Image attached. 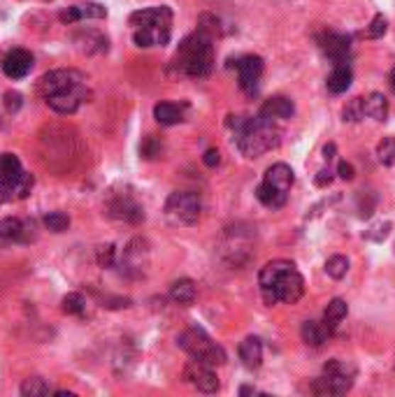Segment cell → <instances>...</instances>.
<instances>
[{
  "instance_id": "6da1fadb",
  "label": "cell",
  "mask_w": 395,
  "mask_h": 397,
  "mask_svg": "<svg viewBox=\"0 0 395 397\" xmlns=\"http://www.w3.org/2000/svg\"><path fill=\"white\" fill-rule=\"evenodd\" d=\"M260 293H263L265 305H296L305 295V279L298 272V267L291 260H272L258 274Z\"/></svg>"
},
{
  "instance_id": "7a4b0ae2",
  "label": "cell",
  "mask_w": 395,
  "mask_h": 397,
  "mask_svg": "<svg viewBox=\"0 0 395 397\" xmlns=\"http://www.w3.org/2000/svg\"><path fill=\"white\" fill-rule=\"evenodd\" d=\"M235 119V116H233ZM230 128H235V142L242 156L247 158H258L265 151H272L279 147L282 142V130L277 125V119H270L265 114H258L254 119H235L228 121Z\"/></svg>"
},
{
  "instance_id": "3957f363",
  "label": "cell",
  "mask_w": 395,
  "mask_h": 397,
  "mask_svg": "<svg viewBox=\"0 0 395 397\" xmlns=\"http://www.w3.org/2000/svg\"><path fill=\"white\" fill-rule=\"evenodd\" d=\"M214 67V45L212 35L205 28H198L193 35L182 42L172 58V70L193 79H203Z\"/></svg>"
},
{
  "instance_id": "277c9868",
  "label": "cell",
  "mask_w": 395,
  "mask_h": 397,
  "mask_svg": "<svg viewBox=\"0 0 395 397\" xmlns=\"http://www.w3.org/2000/svg\"><path fill=\"white\" fill-rule=\"evenodd\" d=\"M177 344L182 351H187L193 360L203 362V365L221 367L226 362V351L216 342H212V337L205 330H200V328H189V330H184L177 337Z\"/></svg>"
},
{
  "instance_id": "5b68a950",
  "label": "cell",
  "mask_w": 395,
  "mask_h": 397,
  "mask_svg": "<svg viewBox=\"0 0 395 397\" xmlns=\"http://www.w3.org/2000/svg\"><path fill=\"white\" fill-rule=\"evenodd\" d=\"M293 186V170L286 163H277L272 167H267V172L263 177V184L258 186L256 198L263 202L265 207H284L289 200V191Z\"/></svg>"
},
{
  "instance_id": "8992f818",
  "label": "cell",
  "mask_w": 395,
  "mask_h": 397,
  "mask_svg": "<svg viewBox=\"0 0 395 397\" xmlns=\"http://www.w3.org/2000/svg\"><path fill=\"white\" fill-rule=\"evenodd\" d=\"M200 212H203V202L200 196L193 191H174L165 202V216L174 225H193L198 223Z\"/></svg>"
},
{
  "instance_id": "52a82bcc",
  "label": "cell",
  "mask_w": 395,
  "mask_h": 397,
  "mask_svg": "<svg viewBox=\"0 0 395 397\" xmlns=\"http://www.w3.org/2000/svg\"><path fill=\"white\" fill-rule=\"evenodd\" d=\"M84 82H87V77L77 70H52L40 77L38 93L42 98H49V96H56V93L79 89V86H84Z\"/></svg>"
},
{
  "instance_id": "ba28073f",
  "label": "cell",
  "mask_w": 395,
  "mask_h": 397,
  "mask_svg": "<svg viewBox=\"0 0 395 397\" xmlns=\"http://www.w3.org/2000/svg\"><path fill=\"white\" fill-rule=\"evenodd\" d=\"M23 172L26 170L21 167V160L14 154H0V205L14 200L16 181L21 179Z\"/></svg>"
},
{
  "instance_id": "9c48e42d",
  "label": "cell",
  "mask_w": 395,
  "mask_h": 397,
  "mask_svg": "<svg viewBox=\"0 0 395 397\" xmlns=\"http://www.w3.org/2000/svg\"><path fill=\"white\" fill-rule=\"evenodd\" d=\"M235 67H238L240 89L245 91L247 96H254V93L258 91V82H260V77H263V70H265L263 58L260 56H245L235 63Z\"/></svg>"
},
{
  "instance_id": "30bf717a",
  "label": "cell",
  "mask_w": 395,
  "mask_h": 397,
  "mask_svg": "<svg viewBox=\"0 0 395 397\" xmlns=\"http://www.w3.org/2000/svg\"><path fill=\"white\" fill-rule=\"evenodd\" d=\"M35 225L33 221H21V218H0V247L7 244H26L35 237Z\"/></svg>"
},
{
  "instance_id": "8fae6325",
  "label": "cell",
  "mask_w": 395,
  "mask_h": 397,
  "mask_svg": "<svg viewBox=\"0 0 395 397\" xmlns=\"http://www.w3.org/2000/svg\"><path fill=\"white\" fill-rule=\"evenodd\" d=\"M184 379L187 384H191L198 393H216L218 391V379L214 374V369L209 365H203V362L193 360L184 369Z\"/></svg>"
},
{
  "instance_id": "7c38bea8",
  "label": "cell",
  "mask_w": 395,
  "mask_h": 397,
  "mask_svg": "<svg viewBox=\"0 0 395 397\" xmlns=\"http://www.w3.org/2000/svg\"><path fill=\"white\" fill-rule=\"evenodd\" d=\"M318 42H321V49L323 54L330 58V61L335 65L340 63H349V56H351V40L347 35H342V33H333L328 30L323 33L321 38H318Z\"/></svg>"
},
{
  "instance_id": "4fadbf2b",
  "label": "cell",
  "mask_w": 395,
  "mask_h": 397,
  "mask_svg": "<svg viewBox=\"0 0 395 397\" xmlns=\"http://www.w3.org/2000/svg\"><path fill=\"white\" fill-rule=\"evenodd\" d=\"M87 98H89L87 86H79L65 93H56V96H49L45 100L56 114H74L82 107V103H87Z\"/></svg>"
},
{
  "instance_id": "5bb4252c",
  "label": "cell",
  "mask_w": 395,
  "mask_h": 397,
  "mask_svg": "<svg viewBox=\"0 0 395 397\" xmlns=\"http://www.w3.org/2000/svg\"><path fill=\"white\" fill-rule=\"evenodd\" d=\"M128 23L133 28H145V26H172V10L170 7H149V10H138L130 14Z\"/></svg>"
},
{
  "instance_id": "9a60e30c",
  "label": "cell",
  "mask_w": 395,
  "mask_h": 397,
  "mask_svg": "<svg viewBox=\"0 0 395 397\" xmlns=\"http://www.w3.org/2000/svg\"><path fill=\"white\" fill-rule=\"evenodd\" d=\"M0 67H3L5 77H10V79H23V77H26V74L33 70V54L26 52V49H12V52L3 58V63H0Z\"/></svg>"
},
{
  "instance_id": "2e32d148",
  "label": "cell",
  "mask_w": 395,
  "mask_h": 397,
  "mask_svg": "<svg viewBox=\"0 0 395 397\" xmlns=\"http://www.w3.org/2000/svg\"><path fill=\"white\" fill-rule=\"evenodd\" d=\"M354 386V374H330L323 371V376H318L312 384V391L316 395H344Z\"/></svg>"
},
{
  "instance_id": "e0dca14e",
  "label": "cell",
  "mask_w": 395,
  "mask_h": 397,
  "mask_svg": "<svg viewBox=\"0 0 395 397\" xmlns=\"http://www.w3.org/2000/svg\"><path fill=\"white\" fill-rule=\"evenodd\" d=\"M133 40L138 47H163L170 40V26H145V28H133Z\"/></svg>"
},
{
  "instance_id": "ac0fdd59",
  "label": "cell",
  "mask_w": 395,
  "mask_h": 397,
  "mask_svg": "<svg viewBox=\"0 0 395 397\" xmlns=\"http://www.w3.org/2000/svg\"><path fill=\"white\" fill-rule=\"evenodd\" d=\"M107 10L103 5L98 3H84V5H72L68 10H63L58 14V19L63 23H74V21H82V19H105Z\"/></svg>"
},
{
  "instance_id": "d6986e66",
  "label": "cell",
  "mask_w": 395,
  "mask_h": 397,
  "mask_svg": "<svg viewBox=\"0 0 395 397\" xmlns=\"http://www.w3.org/2000/svg\"><path fill=\"white\" fill-rule=\"evenodd\" d=\"M109 216L119 218V221H128V223H140L142 218H145V214H142V207L128 196L116 198L112 205H109Z\"/></svg>"
},
{
  "instance_id": "ffe728a7",
  "label": "cell",
  "mask_w": 395,
  "mask_h": 397,
  "mask_svg": "<svg viewBox=\"0 0 395 397\" xmlns=\"http://www.w3.org/2000/svg\"><path fill=\"white\" fill-rule=\"evenodd\" d=\"M240 360L247 369H258L263 362V342L258 337H247L240 344Z\"/></svg>"
},
{
  "instance_id": "44dd1931",
  "label": "cell",
  "mask_w": 395,
  "mask_h": 397,
  "mask_svg": "<svg viewBox=\"0 0 395 397\" xmlns=\"http://www.w3.org/2000/svg\"><path fill=\"white\" fill-rule=\"evenodd\" d=\"M330 328H328L326 323H318V320H305L302 323V342L314 346V349H318V346H323L328 342V337H330Z\"/></svg>"
},
{
  "instance_id": "7402d4cb",
  "label": "cell",
  "mask_w": 395,
  "mask_h": 397,
  "mask_svg": "<svg viewBox=\"0 0 395 397\" xmlns=\"http://www.w3.org/2000/svg\"><path fill=\"white\" fill-rule=\"evenodd\" d=\"M293 112H296V107L284 96H274L270 100H265V105L260 107V114L270 116V119H291Z\"/></svg>"
},
{
  "instance_id": "603a6c76",
  "label": "cell",
  "mask_w": 395,
  "mask_h": 397,
  "mask_svg": "<svg viewBox=\"0 0 395 397\" xmlns=\"http://www.w3.org/2000/svg\"><path fill=\"white\" fill-rule=\"evenodd\" d=\"M351 79H354V74H351L349 63H340V65L333 67L330 74H328L326 86H328V91L338 96V93H344V91L351 86Z\"/></svg>"
},
{
  "instance_id": "cb8c5ba5",
  "label": "cell",
  "mask_w": 395,
  "mask_h": 397,
  "mask_svg": "<svg viewBox=\"0 0 395 397\" xmlns=\"http://www.w3.org/2000/svg\"><path fill=\"white\" fill-rule=\"evenodd\" d=\"M196 295H198V289L191 279H179V281H174L170 286V300L174 302V305L189 307L196 302Z\"/></svg>"
},
{
  "instance_id": "d4e9b609",
  "label": "cell",
  "mask_w": 395,
  "mask_h": 397,
  "mask_svg": "<svg viewBox=\"0 0 395 397\" xmlns=\"http://www.w3.org/2000/svg\"><path fill=\"white\" fill-rule=\"evenodd\" d=\"M363 112L369 119L384 121L386 116H389V100H386L382 93H369L367 98H363Z\"/></svg>"
},
{
  "instance_id": "484cf974",
  "label": "cell",
  "mask_w": 395,
  "mask_h": 397,
  "mask_svg": "<svg viewBox=\"0 0 395 397\" xmlns=\"http://www.w3.org/2000/svg\"><path fill=\"white\" fill-rule=\"evenodd\" d=\"M347 314H349L347 302H344L342 298H335V300L328 302V307L323 311V323L330 328V330H335V328H338L342 320L347 318Z\"/></svg>"
},
{
  "instance_id": "4316f807",
  "label": "cell",
  "mask_w": 395,
  "mask_h": 397,
  "mask_svg": "<svg viewBox=\"0 0 395 397\" xmlns=\"http://www.w3.org/2000/svg\"><path fill=\"white\" fill-rule=\"evenodd\" d=\"M154 119L161 125H174L184 119V112H182V107L174 103H158L154 107Z\"/></svg>"
},
{
  "instance_id": "83f0119b",
  "label": "cell",
  "mask_w": 395,
  "mask_h": 397,
  "mask_svg": "<svg viewBox=\"0 0 395 397\" xmlns=\"http://www.w3.org/2000/svg\"><path fill=\"white\" fill-rule=\"evenodd\" d=\"M49 393H52V388H49V384L40 376H28L26 381L21 384V395H26V397H40Z\"/></svg>"
},
{
  "instance_id": "f1b7e54d",
  "label": "cell",
  "mask_w": 395,
  "mask_h": 397,
  "mask_svg": "<svg viewBox=\"0 0 395 397\" xmlns=\"http://www.w3.org/2000/svg\"><path fill=\"white\" fill-rule=\"evenodd\" d=\"M347 272H349V260L344 256H333V258L326 260V274L328 276L342 279V276H347Z\"/></svg>"
},
{
  "instance_id": "f546056e",
  "label": "cell",
  "mask_w": 395,
  "mask_h": 397,
  "mask_svg": "<svg viewBox=\"0 0 395 397\" xmlns=\"http://www.w3.org/2000/svg\"><path fill=\"white\" fill-rule=\"evenodd\" d=\"M84 309H87V300H84L79 293H68L63 298V311H65V314L82 316Z\"/></svg>"
},
{
  "instance_id": "4dcf8cb0",
  "label": "cell",
  "mask_w": 395,
  "mask_h": 397,
  "mask_svg": "<svg viewBox=\"0 0 395 397\" xmlns=\"http://www.w3.org/2000/svg\"><path fill=\"white\" fill-rule=\"evenodd\" d=\"M377 156L382 165H395V138H384L377 145Z\"/></svg>"
},
{
  "instance_id": "1f68e13d",
  "label": "cell",
  "mask_w": 395,
  "mask_h": 397,
  "mask_svg": "<svg viewBox=\"0 0 395 397\" xmlns=\"http://www.w3.org/2000/svg\"><path fill=\"white\" fill-rule=\"evenodd\" d=\"M45 225H47L52 233H65V230L70 228V218H68V214L54 212V214H47V216H45Z\"/></svg>"
},
{
  "instance_id": "d6a6232c",
  "label": "cell",
  "mask_w": 395,
  "mask_h": 397,
  "mask_svg": "<svg viewBox=\"0 0 395 397\" xmlns=\"http://www.w3.org/2000/svg\"><path fill=\"white\" fill-rule=\"evenodd\" d=\"M323 371H330V374H354L356 376V367L351 365V362L340 360V358L328 360L326 365H323Z\"/></svg>"
},
{
  "instance_id": "836d02e7",
  "label": "cell",
  "mask_w": 395,
  "mask_h": 397,
  "mask_svg": "<svg viewBox=\"0 0 395 397\" xmlns=\"http://www.w3.org/2000/svg\"><path fill=\"white\" fill-rule=\"evenodd\" d=\"M342 114H344V121H360V119H363V116H365V112H363V98L349 100Z\"/></svg>"
},
{
  "instance_id": "e575fe53",
  "label": "cell",
  "mask_w": 395,
  "mask_h": 397,
  "mask_svg": "<svg viewBox=\"0 0 395 397\" xmlns=\"http://www.w3.org/2000/svg\"><path fill=\"white\" fill-rule=\"evenodd\" d=\"M33 184H35V179H33V174L23 172L21 179L16 181V189H14V200H23L28 198V193L33 191Z\"/></svg>"
},
{
  "instance_id": "d590c367",
  "label": "cell",
  "mask_w": 395,
  "mask_h": 397,
  "mask_svg": "<svg viewBox=\"0 0 395 397\" xmlns=\"http://www.w3.org/2000/svg\"><path fill=\"white\" fill-rule=\"evenodd\" d=\"M386 30H389V21H386L384 14H377L372 19V23H369V28H367V38L377 40V38H382Z\"/></svg>"
},
{
  "instance_id": "8d00e7d4",
  "label": "cell",
  "mask_w": 395,
  "mask_h": 397,
  "mask_svg": "<svg viewBox=\"0 0 395 397\" xmlns=\"http://www.w3.org/2000/svg\"><path fill=\"white\" fill-rule=\"evenodd\" d=\"M114 258H116L114 244H105V247L98 249V263H100V267H114Z\"/></svg>"
},
{
  "instance_id": "74e56055",
  "label": "cell",
  "mask_w": 395,
  "mask_h": 397,
  "mask_svg": "<svg viewBox=\"0 0 395 397\" xmlns=\"http://www.w3.org/2000/svg\"><path fill=\"white\" fill-rule=\"evenodd\" d=\"M23 105V100H21V93H16V91H7L5 93V109L7 112H19V107Z\"/></svg>"
},
{
  "instance_id": "f35d334b",
  "label": "cell",
  "mask_w": 395,
  "mask_h": 397,
  "mask_svg": "<svg viewBox=\"0 0 395 397\" xmlns=\"http://www.w3.org/2000/svg\"><path fill=\"white\" fill-rule=\"evenodd\" d=\"M203 160H205L207 167H216L218 163H221V154H218V149H207Z\"/></svg>"
},
{
  "instance_id": "ab89813d",
  "label": "cell",
  "mask_w": 395,
  "mask_h": 397,
  "mask_svg": "<svg viewBox=\"0 0 395 397\" xmlns=\"http://www.w3.org/2000/svg\"><path fill=\"white\" fill-rule=\"evenodd\" d=\"M338 174L342 177V179L351 181V179H354V165H351V163H347V160H342V163H340V167H338Z\"/></svg>"
},
{
  "instance_id": "60d3db41",
  "label": "cell",
  "mask_w": 395,
  "mask_h": 397,
  "mask_svg": "<svg viewBox=\"0 0 395 397\" xmlns=\"http://www.w3.org/2000/svg\"><path fill=\"white\" fill-rule=\"evenodd\" d=\"M330 181H333V174L330 172H326V170L318 172V177H316V184L318 186H326V184H330Z\"/></svg>"
},
{
  "instance_id": "b9f144b4",
  "label": "cell",
  "mask_w": 395,
  "mask_h": 397,
  "mask_svg": "<svg viewBox=\"0 0 395 397\" xmlns=\"http://www.w3.org/2000/svg\"><path fill=\"white\" fill-rule=\"evenodd\" d=\"M323 154H326V160H330V158L335 156V145H326Z\"/></svg>"
},
{
  "instance_id": "7bdbcfd3",
  "label": "cell",
  "mask_w": 395,
  "mask_h": 397,
  "mask_svg": "<svg viewBox=\"0 0 395 397\" xmlns=\"http://www.w3.org/2000/svg\"><path fill=\"white\" fill-rule=\"evenodd\" d=\"M240 393H242V395H247V393H256V388H249V386H245V388H240Z\"/></svg>"
},
{
  "instance_id": "ee69618b",
  "label": "cell",
  "mask_w": 395,
  "mask_h": 397,
  "mask_svg": "<svg viewBox=\"0 0 395 397\" xmlns=\"http://www.w3.org/2000/svg\"><path fill=\"white\" fill-rule=\"evenodd\" d=\"M391 89L395 91V67H393V72H391Z\"/></svg>"
}]
</instances>
